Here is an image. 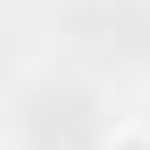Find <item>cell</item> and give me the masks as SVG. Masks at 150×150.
I'll use <instances>...</instances> for the list:
<instances>
[{
	"label": "cell",
	"mask_w": 150,
	"mask_h": 150,
	"mask_svg": "<svg viewBox=\"0 0 150 150\" xmlns=\"http://www.w3.org/2000/svg\"><path fill=\"white\" fill-rule=\"evenodd\" d=\"M100 150H150V122H115Z\"/></svg>",
	"instance_id": "6da1fadb"
}]
</instances>
